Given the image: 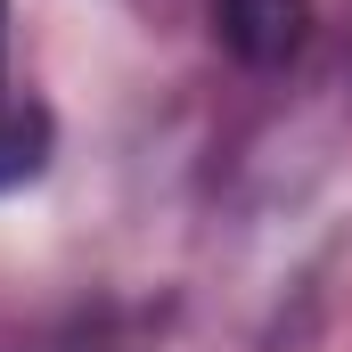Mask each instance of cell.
I'll return each mask as SVG.
<instances>
[{
	"instance_id": "1",
	"label": "cell",
	"mask_w": 352,
	"mask_h": 352,
	"mask_svg": "<svg viewBox=\"0 0 352 352\" xmlns=\"http://www.w3.org/2000/svg\"><path fill=\"white\" fill-rule=\"evenodd\" d=\"M213 25H221V50L238 66H287L303 58L311 41V0H213Z\"/></svg>"
},
{
	"instance_id": "2",
	"label": "cell",
	"mask_w": 352,
	"mask_h": 352,
	"mask_svg": "<svg viewBox=\"0 0 352 352\" xmlns=\"http://www.w3.org/2000/svg\"><path fill=\"white\" fill-rule=\"evenodd\" d=\"M41 164H50V107L8 98V107H0V188L41 180Z\"/></svg>"
},
{
	"instance_id": "3",
	"label": "cell",
	"mask_w": 352,
	"mask_h": 352,
	"mask_svg": "<svg viewBox=\"0 0 352 352\" xmlns=\"http://www.w3.org/2000/svg\"><path fill=\"white\" fill-rule=\"evenodd\" d=\"M0 50H8V0H0ZM0 107H8V98H0Z\"/></svg>"
}]
</instances>
